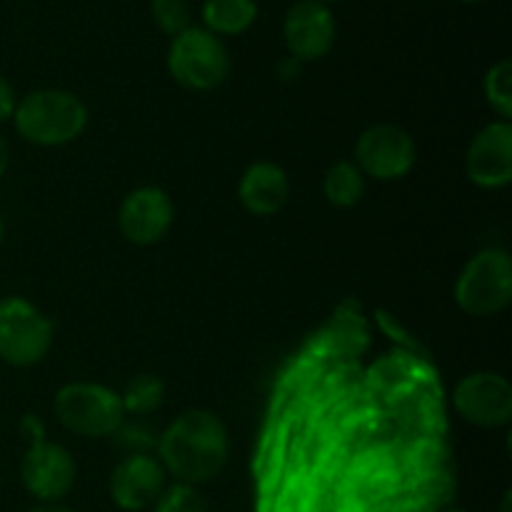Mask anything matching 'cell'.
I'll return each mask as SVG.
<instances>
[{
	"label": "cell",
	"mask_w": 512,
	"mask_h": 512,
	"mask_svg": "<svg viewBox=\"0 0 512 512\" xmlns=\"http://www.w3.org/2000/svg\"><path fill=\"white\" fill-rule=\"evenodd\" d=\"M460 418L478 428H503L512 418V388L498 373L465 375L453 393Z\"/></svg>",
	"instance_id": "9"
},
{
	"label": "cell",
	"mask_w": 512,
	"mask_h": 512,
	"mask_svg": "<svg viewBox=\"0 0 512 512\" xmlns=\"http://www.w3.org/2000/svg\"><path fill=\"white\" fill-rule=\"evenodd\" d=\"M165 468L153 455H125L110 473V498L125 512L153 508L165 490Z\"/></svg>",
	"instance_id": "13"
},
{
	"label": "cell",
	"mask_w": 512,
	"mask_h": 512,
	"mask_svg": "<svg viewBox=\"0 0 512 512\" xmlns=\"http://www.w3.org/2000/svg\"><path fill=\"white\" fill-rule=\"evenodd\" d=\"M485 98L503 120L512 118V63L500 60L485 75Z\"/></svg>",
	"instance_id": "18"
},
{
	"label": "cell",
	"mask_w": 512,
	"mask_h": 512,
	"mask_svg": "<svg viewBox=\"0 0 512 512\" xmlns=\"http://www.w3.org/2000/svg\"><path fill=\"white\" fill-rule=\"evenodd\" d=\"M78 478V465L73 455L58 443L38 440L30 443L20 460V480L25 490L40 503H58L73 490Z\"/></svg>",
	"instance_id": "8"
},
{
	"label": "cell",
	"mask_w": 512,
	"mask_h": 512,
	"mask_svg": "<svg viewBox=\"0 0 512 512\" xmlns=\"http://www.w3.org/2000/svg\"><path fill=\"white\" fill-rule=\"evenodd\" d=\"M418 150L408 130L398 125H373L355 143V165L365 178L398 180L413 170Z\"/></svg>",
	"instance_id": "7"
},
{
	"label": "cell",
	"mask_w": 512,
	"mask_h": 512,
	"mask_svg": "<svg viewBox=\"0 0 512 512\" xmlns=\"http://www.w3.org/2000/svg\"><path fill=\"white\" fill-rule=\"evenodd\" d=\"M175 208L165 190L145 185L123 198L118 210V228L128 243L148 248L163 240L173 225Z\"/></svg>",
	"instance_id": "10"
},
{
	"label": "cell",
	"mask_w": 512,
	"mask_h": 512,
	"mask_svg": "<svg viewBox=\"0 0 512 512\" xmlns=\"http://www.w3.org/2000/svg\"><path fill=\"white\" fill-rule=\"evenodd\" d=\"M153 512H208V500L195 485L175 483L155 500Z\"/></svg>",
	"instance_id": "19"
},
{
	"label": "cell",
	"mask_w": 512,
	"mask_h": 512,
	"mask_svg": "<svg viewBox=\"0 0 512 512\" xmlns=\"http://www.w3.org/2000/svg\"><path fill=\"white\" fill-rule=\"evenodd\" d=\"M460 3H483V0H460Z\"/></svg>",
	"instance_id": "28"
},
{
	"label": "cell",
	"mask_w": 512,
	"mask_h": 512,
	"mask_svg": "<svg viewBox=\"0 0 512 512\" xmlns=\"http://www.w3.org/2000/svg\"><path fill=\"white\" fill-rule=\"evenodd\" d=\"M240 205L250 215H275L290 198V180L280 165L255 163L240 178Z\"/></svg>",
	"instance_id": "14"
},
{
	"label": "cell",
	"mask_w": 512,
	"mask_h": 512,
	"mask_svg": "<svg viewBox=\"0 0 512 512\" xmlns=\"http://www.w3.org/2000/svg\"><path fill=\"white\" fill-rule=\"evenodd\" d=\"M335 30L333 10L320 0H298L285 13V45L300 63L325 58L335 45Z\"/></svg>",
	"instance_id": "11"
},
{
	"label": "cell",
	"mask_w": 512,
	"mask_h": 512,
	"mask_svg": "<svg viewBox=\"0 0 512 512\" xmlns=\"http://www.w3.org/2000/svg\"><path fill=\"white\" fill-rule=\"evenodd\" d=\"M120 395V403H123L125 415H135V418H143V415L155 413L160 405L165 403V383L158 375H135L133 380H128L123 393Z\"/></svg>",
	"instance_id": "17"
},
{
	"label": "cell",
	"mask_w": 512,
	"mask_h": 512,
	"mask_svg": "<svg viewBox=\"0 0 512 512\" xmlns=\"http://www.w3.org/2000/svg\"><path fill=\"white\" fill-rule=\"evenodd\" d=\"M3 238H5V223H3V215H0V245H3Z\"/></svg>",
	"instance_id": "26"
},
{
	"label": "cell",
	"mask_w": 512,
	"mask_h": 512,
	"mask_svg": "<svg viewBox=\"0 0 512 512\" xmlns=\"http://www.w3.org/2000/svg\"><path fill=\"white\" fill-rule=\"evenodd\" d=\"M53 345V323L30 300L0 298V360L13 368L38 365Z\"/></svg>",
	"instance_id": "6"
},
{
	"label": "cell",
	"mask_w": 512,
	"mask_h": 512,
	"mask_svg": "<svg viewBox=\"0 0 512 512\" xmlns=\"http://www.w3.org/2000/svg\"><path fill=\"white\" fill-rule=\"evenodd\" d=\"M465 170L473 185L483 190H498L512 180V125L498 120L480 130L468 148Z\"/></svg>",
	"instance_id": "12"
},
{
	"label": "cell",
	"mask_w": 512,
	"mask_h": 512,
	"mask_svg": "<svg viewBox=\"0 0 512 512\" xmlns=\"http://www.w3.org/2000/svg\"><path fill=\"white\" fill-rule=\"evenodd\" d=\"M150 13H153L155 25L163 30L165 35L175 38L183 30L190 28V3L188 0H153L150 3Z\"/></svg>",
	"instance_id": "20"
},
{
	"label": "cell",
	"mask_w": 512,
	"mask_h": 512,
	"mask_svg": "<svg viewBox=\"0 0 512 512\" xmlns=\"http://www.w3.org/2000/svg\"><path fill=\"white\" fill-rule=\"evenodd\" d=\"M28 512H73V510L65 508V505H58V503H40V505H35V508L28 510Z\"/></svg>",
	"instance_id": "25"
},
{
	"label": "cell",
	"mask_w": 512,
	"mask_h": 512,
	"mask_svg": "<svg viewBox=\"0 0 512 512\" xmlns=\"http://www.w3.org/2000/svg\"><path fill=\"white\" fill-rule=\"evenodd\" d=\"M15 105H18V98H15L13 85L8 83V78L0 75V125L8 123L15 113Z\"/></svg>",
	"instance_id": "22"
},
{
	"label": "cell",
	"mask_w": 512,
	"mask_h": 512,
	"mask_svg": "<svg viewBox=\"0 0 512 512\" xmlns=\"http://www.w3.org/2000/svg\"><path fill=\"white\" fill-rule=\"evenodd\" d=\"M323 193L335 208H353L365 195V175L350 160H340L325 173Z\"/></svg>",
	"instance_id": "16"
},
{
	"label": "cell",
	"mask_w": 512,
	"mask_h": 512,
	"mask_svg": "<svg viewBox=\"0 0 512 512\" xmlns=\"http://www.w3.org/2000/svg\"><path fill=\"white\" fill-rule=\"evenodd\" d=\"M455 300L473 318H485L505 310L512 300V260L508 250L485 248L465 263Z\"/></svg>",
	"instance_id": "5"
},
{
	"label": "cell",
	"mask_w": 512,
	"mask_h": 512,
	"mask_svg": "<svg viewBox=\"0 0 512 512\" xmlns=\"http://www.w3.org/2000/svg\"><path fill=\"white\" fill-rule=\"evenodd\" d=\"M23 435L28 438V445L38 443V440L45 438L43 423L38 420V415H25V418H23Z\"/></svg>",
	"instance_id": "23"
},
{
	"label": "cell",
	"mask_w": 512,
	"mask_h": 512,
	"mask_svg": "<svg viewBox=\"0 0 512 512\" xmlns=\"http://www.w3.org/2000/svg\"><path fill=\"white\" fill-rule=\"evenodd\" d=\"M53 410L60 425L80 438H110L125 420L120 395L98 383L63 385Z\"/></svg>",
	"instance_id": "4"
},
{
	"label": "cell",
	"mask_w": 512,
	"mask_h": 512,
	"mask_svg": "<svg viewBox=\"0 0 512 512\" xmlns=\"http://www.w3.org/2000/svg\"><path fill=\"white\" fill-rule=\"evenodd\" d=\"M110 438L115 440L120 450H125V455H150V450L158 448L160 435H155L150 425L138 423V420L135 423L123 420V425Z\"/></svg>",
	"instance_id": "21"
},
{
	"label": "cell",
	"mask_w": 512,
	"mask_h": 512,
	"mask_svg": "<svg viewBox=\"0 0 512 512\" xmlns=\"http://www.w3.org/2000/svg\"><path fill=\"white\" fill-rule=\"evenodd\" d=\"M228 455V428L210 410H185L158 438V460L165 473L195 488L218 478Z\"/></svg>",
	"instance_id": "1"
},
{
	"label": "cell",
	"mask_w": 512,
	"mask_h": 512,
	"mask_svg": "<svg viewBox=\"0 0 512 512\" xmlns=\"http://www.w3.org/2000/svg\"><path fill=\"white\" fill-rule=\"evenodd\" d=\"M15 130L28 143L58 148L73 143L88 128V108L70 90L43 88L18 100L13 113Z\"/></svg>",
	"instance_id": "2"
},
{
	"label": "cell",
	"mask_w": 512,
	"mask_h": 512,
	"mask_svg": "<svg viewBox=\"0 0 512 512\" xmlns=\"http://www.w3.org/2000/svg\"><path fill=\"white\" fill-rule=\"evenodd\" d=\"M203 28L210 30L218 38H230V35H243L245 30L253 28L258 20V3L255 0H205L203 10Z\"/></svg>",
	"instance_id": "15"
},
{
	"label": "cell",
	"mask_w": 512,
	"mask_h": 512,
	"mask_svg": "<svg viewBox=\"0 0 512 512\" xmlns=\"http://www.w3.org/2000/svg\"><path fill=\"white\" fill-rule=\"evenodd\" d=\"M320 3H325V5H328V3H343V0H320Z\"/></svg>",
	"instance_id": "27"
},
{
	"label": "cell",
	"mask_w": 512,
	"mask_h": 512,
	"mask_svg": "<svg viewBox=\"0 0 512 512\" xmlns=\"http://www.w3.org/2000/svg\"><path fill=\"white\" fill-rule=\"evenodd\" d=\"M168 70L178 85L205 93L228 80L230 53L223 38L198 25H190L170 43Z\"/></svg>",
	"instance_id": "3"
},
{
	"label": "cell",
	"mask_w": 512,
	"mask_h": 512,
	"mask_svg": "<svg viewBox=\"0 0 512 512\" xmlns=\"http://www.w3.org/2000/svg\"><path fill=\"white\" fill-rule=\"evenodd\" d=\"M8 163H10V148L8 143H5L3 135H0V178H3L5 170H8Z\"/></svg>",
	"instance_id": "24"
}]
</instances>
